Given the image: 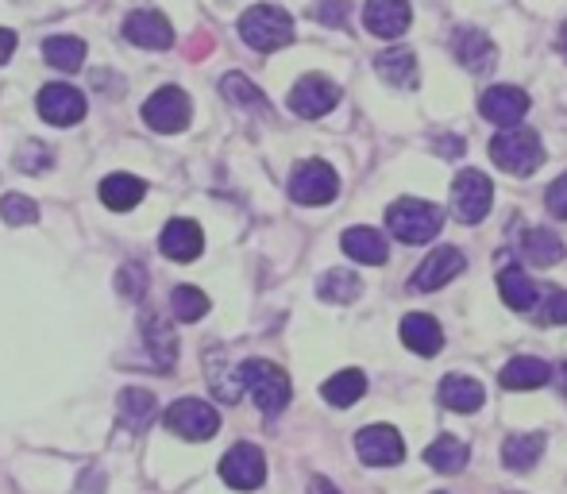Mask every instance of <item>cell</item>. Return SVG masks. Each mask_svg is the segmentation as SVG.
Returning a JSON list of instances; mask_svg holds the SVG:
<instances>
[{
	"label": "cell",
	"mask_w": 567,
	"mask_h": 494,
	"mask_svg": "<svg viewBox=\"0 0 567 494\" xmlns=\"http://www.w3.org/2000/svg\"><path fill=\"white\" fill-rule=\"evenodd\" d=\"M386 225L402 244H429L441 236L444 213L436 205L421 202V197H402L386 209Z\"/></svg>",
	"instance_id": "cell-1"
},
{
	"label": "cell",
	"mask_w": 567,
	"mask_h": 494,
	"mask_svg": "<svg viewBox=\"0 0 567 494\" xmlns=\"http://www.w3.org/2000/svg\"><path fill=\"white\" fill-rule=\"evenodd\" d=\"M189 97L178 90V85H166V90H158L155 97L143 105V121H147L151 132H163V135H174L182 132V127L189 124Z\"/></svg>",
	"instance_id": "cell-8"
},
{
	"label": "cell",
	"mask_w": 567,
	"mask_h": 494,
	"mask_svg": "<svg viewBox=\"0 0 567 494\" xmlns=\"http://www.w3.org/2000/svg\"><path fill=\"white\" fill-rule=\"evenodd\" d=\"M540 452H545V433H514L502 444V464L509 472H529L540 460Z\"/></svg>",
	"instance_id": "cell-26"
},
{
	"label": "cell",
	"mask_w": 567,
	"mask_h": 494,
	"mask_svg": "<svg viewBox=\"0 0 567 494\" xmlns=\"http://www.w3.org/2000/svg\"><path fill=\"white\" fill-rule=\"evenodd\" d=\"M43 54H47V62H51V66L66 70V74H74V70L85 66V43H82V39H74V35H54V39H47Z\"/></svg>",
	"instance_id": "cell-31"
},
{
	"label": "cell",
	"mask_w": 567,
	"mask_h": 494,
	"mask_svg": "<svg viewBox=\"0 0 567 494\" xmlns=\"http://www.w3.org/2000/svg\"><path fill=\"white\" fill-rule=\"evenodd\" d=\"M467 460H471V449L460 441V436H449V433L425 449V464L433 467V472H444V475L463 472V464H467Z\"/></svg>",
	"instance_id": "cell-29"
},
{
	"label": "cell",
	"mask_w": 567,
	"mask_h": 494,
	"mask_svg": "<svg viewBox=\"0 0 567 494\" xmlns=\"http://www.w3.org/2000/svg\"><path fill=\"white\" fill-rule=\"evenodd\" d=\"M337 105H340V90L321 74H306L290 93V109L301 121H317V116L332 113Z\"/></svg>",
	"instance_id": "cell-11"
},
{
	"label": "cell",
	"mask_w": 567,
	"mask_h": 494,
	"mask_svg": "<svg viewBox=\"0 0 567 494\" xmlns=\"http://www.w3.org/2000/svg\"><path fill=\"white\" fill-rule=\"evenodd\" d=\"M374 70H379L382 82H390L394 90H417V59L413 51H386L374 59Z\"/></svg>",
	"instance_id": "cell-23"
},
{
	"label": "cell",
	"mask_w": 567,
	"mask_h": 494,
	"mask_svg": "<svg viewBox=\"0 0 567 494\" xmlns=\"http://www.w3.org/2000/svg\"><path fill=\"white\" fill-rule=\"evenodd\" d=\"M309 494H340V491L332 487L329 480H313V483H309Z\"/></svg>",
	"instance_id": "cell-43"
},
{
	"label": "cell",
	"mask_w": 567,
	"mask_h": 494,
	"mask_svg": "<svg viewBox=\"0 0 567 494\" xmlns=\"http://www.w3.org/2000/svg\"><path fill=\"white\" fill-rule=\"evenodd\" d=\"M124 39L135 47H147V51H166V47H174V28L163 12L140 8L124 20Z\"/></svg>",
	"instance_id": "cell-12"
},
{
	"label": "cell",
	"mask_w": 567,
	"mask_h": 494,
	"mask_svg": "<svg viewBox=\"0 0 567 494\" xmlns=\"http://www.w3.org/2000/svg\"><path fill=\"white\" fill-rule=\"evenodd\" d=\"M410 20H413L410 0H367V8H363L367 31H371V35H379V39L405 35Z\"/></svg>",
	"instance_id": "cell-14"
},
{
	"label": "cell",
	"mask_w": 567,
	"mask_h": 494,
	"mask_svg": "<svg viewBox=\"0 0 567 494\" xmlns=\"http://www.w3.org/2000/svg\"><path fill=\"white\" fill-rule=\"evenodd\" d=\"M313 16L321 23H329V28H340V23H348L351 4H348V0H321V4L313 8Z\"/></svg>",
	"instance_id": "cell-39"
},
{
	"label": "cell",
	"mask_w": 567,
	"mask_h": 494,
	"mask_svg": "<svg viewBox=\"0 0 567 494\" xmlns=\"http://www.w3.org/2000/svg\"><path fill=\"white\" fill-rule=\"evenodd\" d=\"M239 35H244L247 47L267 54V51H278V47L290 43L293 20H290V12H282V8H275V4H255L239 16Z\"/></svg>",
	"instance_id": "cell-4"
},
{
	"label": "cell",
	"mask_w": 567,
	"mask_h": 494,
	"mask_svg": "<svg viewBox=\"0 0 567 494\" xmlns=\"http://www.w3.org/2000/svg\"><path fill=\"white\" fill-rule=\"evenodd\" d=\"M239 379H244V390L255 398V405H259L267 418H275V413H282L286 405H290V374L278 368V363L247 360L244 368H239Z\"/></svg>",
	"instance_id": "cell-3"
},
{
	"label": "cell",
	"mask_w": 567,
	"mask_h": 494,
	"mask_svg": "<svg viewBox=\"0 0 567 494\" xmlns=\"http://www.w3.org/2000/svg\"><path fill=\"white\" fill-rule=\"evenodd\" d=\"M494 205V186L483 171H463L452 182V209L463 225H478Z\"/></svg>",
	"instance_id": "cell-6"
},
{
	"label": "cell",
	"mask_w": 567,
	"mask_h": 494,
	"mask_svg": "<svg viewBox=\"0 0 567 494\" xmlns=\"http://www.w3.org/2000/svg\"><path fill=\"white\" fill-rule=\"evenodd\" d=\"M402 340H405V348H413L417 356H436L444 348L441 325H436L429 313H410V317H405V321H402Z\"/></svg>",
	"instance_id": "cell-21"
},
{
	"label": "cell",
	"mask_w": 567,
	"mask_h": 494,
	"mask_svg": "<svg viewBox=\"0 0 567 494\" xmlns=\"http://www.w3.org/2000/svg\"><path fill=\"white\" fill-rule=\"evenodd\" d=\"M143 194H147V186H143L135 174H109V178L101 182V202L116 213L135 209V205L143 202Z\"/></svg>",
	"instance_id": "cell-25"
},
{
	"label": "cell",
	"mask_w": 567,
	"mask_h": 494,
	"mask_svg": "<svg viewBox=\"0 0 567 494\" xmlns=\"http://www.w3.org/2000/svg\"><path fill=\"white\" fill-rule=\"evenodd\" d=\"M545 205H548V213H553V217L567 220V174H560V178H556L553 186H548Z\"/></svg>",
	"instance_id": "cell-40"
},
{
	"label": "cell",
	"mask_w": 567,
	"mask_h": 494,
	"mask_svg": "<svg viewBox=\"0 0 567 494\" xmlns=\"http://www.w3.org/2000/svg\"><path fill=\"white\" fill-rule=\"evenodd\" d=\"M491 158L506 174L525 178V174H533L545 163V143H540V135L529 132V127H506V132H498L491 140Z\"/></svg>",
	"instance_id": "cell-2"
},
{
	"label": "cell",
	"mask_w": 567,
	"mask_h": 494,
	"mask_svg": "<svg viewBox=\"0 0 567 494\" xmlns=\"http://www.w3.org/2000/svg\"><path fill=\"white\" fill-rule=\"evenodd\" d=\"M478 113L491 124L514 127L529 113V93L517 90V85H494V90H486L483 97H478Z\"/></svg>",
	"instance_id": "cell-13"
},
{
	"label": "cell",
	"mask_w": 567,
	"mask_h": 494,
	"mask_svg": "<svg viewBox=\"0 0 567 494\" xmlns=\"http://www.w3.org/2000/svg\"><path fill=\"white\" fill-rule=\"evenodd\" d=\"M140 325H143V337H147V352H151V360H155V368L166 374V371L174 368V360H178V340H174L171 325L158 321V317L151 313V309H143Z\"/></svg>",
	"instance_id": "cell-20"
},
{
	"label": "cell",
	"mask_w": 567,
	"mask_h": 494,
	"mask_svg": "<svg viewBox=\"0 0 567 494\" xmlns=\"http://www.w3.org/2000/svg\"><path fill=\"white\" fill-rule=\"evenodd\" d=\"M0 217H4L8 225H35L39 205L31 202V197H23V194H8L4 202H0Z\"/></svg>",
	"instance_id": "cell-36"
},
{
	"label": "cell",
	"mask_w": 567,
	"mask_h": 494,
	"mask_svg": "<svg viewBox=\"0 0 567 494\" xmlns=\"http://www.w3.org/2000/svg\"><path fill=\"white\" fill-rule=\"evenodd\" d=\"M324 402H332V405H355L359 398L367 394V379H363V371H340V374H332L329 382H324Z\"/></svg>",
	"instance_id": "cell-32"
},
{
	"label": "cell",
	"mask_w": 567,
	"mask_h": 494,
	"mask_svg": "<svg viewBox=\"0 0 567 494\" xmlns=\"http://www.w3.org/2000/svg\"><path fill=\"white\" fill-rule=\"evenodd\" d=\"M220 93L231 101V105L239 109H267V101H262V93L255 90L251 82H247L244 74H228L225 82H220Z\"/></svg>",
	"instance_id": "cell-35"
},
{
	"label": "cell",
	"mask_w": 567,
	"mask_h": 494,
	"mask_svg": "<svg viewBox=\"0 0 567 494\" xmlns=\"http://www.w3.org/2000/svg\"><path fill=\"white\" fill-rule=\"evenodd\" d=\"M158 247H163L166 259L189 263V259H197V255H202L205 236H202V228H197L194 220L178 217V220H171V225L163 228V236H158Z\"/></svg>",
	"instance_id": "cell-18"
},
{
	"label": "cell",
	"mask_w": 567,
	"mask_h": 494,
	"mask_svg": "<svg viewBox=\"0 0 567 494\" xmlns=\"http://www.w3.org/2000/svg\"><path fill=\"white\" fill-rule=\"evenodd\" d=\"M522 251L533 267H556V263L564 259V240L553 233V228H533V233H525Z\"/></svg>",
	"instance_id": "cell-30"
},
{
	"label": "cell",
	"mask_w": 567,
	"mask_h": 494,
	"mask_svg": "<svg viewBox=\"0 0 567 494\" xmlns=\"http://www.w3.org/2000/svg\"><path fill=\"white\" fill-rule=\"evenodd\" d=\"M163 421L182 441H213L220 429V413L213 410L209 402H202V398H182V402H174Z\"/></svg>",
	"instance_id": "cell-5"
},
{
	"label": "cell",
	"mask_w": 567,
	"mask_h": 494,
	"mask_svg": "<svg viewBox=\"0 0 567 494\" xmlns=\"http://www.w3.org/2000/svg\"><path fill=\"white\" fill-rule=\"evenodd\" d=\"M39 116L59 127H70L85 116V97L74 85H47V90L39 93Z\"/></svg>",
	"instance_id": "cell-15"
},
{
	"label": "cell",
	"mask_w": 567,
	"mask_h": 494,
	"mask_svg": "<svg viewBox=\"0 0 567 494\" xmlns=\"http://www.w3.org/2000/svg\"><path fill=\"white\" fill-rule=\"evenodd\" d=\"M12 51H16V35H12V31L0 28V66H4V62L12 59Z\"/></svg>",
	"instance_id": "cell-42"
},
{
	"label": "cell",
	"mask_w": 567,
	"mask_h": 494,
	"mask_svg": "<svg viewBox=\"0 0 567 494\" xmlns=\"http://www.w3.org/2000/svg\"><path fill=\"white\" fill-rule=\"evenodd\" d=\"M337 194H340L337 171H332L329 163H321V158H309V163H301L298 171H293L290 197L298 205H329Z\"/></svg>",
	"instance_id": "cell-7"
},
{
	"label": "cell",
	"mask_w": 567,
	"mask_h": 494,
	"mask_svg": "<svg viewBox=\"0 0 567 494\" xmlns=\"http://www.w3.org/2000/svg\"><path fill=\"white\" fill-rule=\"evenodd\" d=\"M355 452H359V460L371 467H394V464H402L405 444L394 425H367V429H359V436H355Z\"/></svg>",
	"instance_id": "cell-9"
},
{
	"label": "cell",
	"mask_w": 567,
	"mask_h": 494,
	"mask_svg": "<svg viewBox=\"0 0 567 494\" xmlns=\"http://www.w3.org/2000/svg\"><path fill=\"white\" fill-rule=\"evenodd\" d=\"M545 325H567V294H553L545 301V313H540Z\"/></svg>",
	"instance_id": "cell-41"
},
{
	"label": "cell",
	"mask_w": 567,
	"mask_h": 494,
	"mask_svg": "<svg viewBox=\"0 0 567 494\" xmlns=\"http://www.w3.org/2000/svg\"><path fill=\"white\" fill-rule=\"evenodd\" d=\"M116 286H120V294H124V298H135V301H140L143 294H147V270L135 267V263H132V267L120 270Z\"/></svg>",
	"instance_id": "cell-38"
},
{
	"label": "cell",
	"mask_w": 567,
	"mask_h": 494,
	"mask_svg": "<svg viewBox=\"0 0 567 494\" xmlns=\"http://www.w3.org/2000/svg\"><path fill=\"white\" fill-rule=\"evenodd\" d=\"M359 290H363V282H359V275H351V270H329V275L317 282L321 301H332V306H348V301H355Z\"/></svg>",
	"instance_id": "cell-33"
},
{
	"label": "cell",
	"mask_w": 567,
	"mask_h": 494,
	"mask_svg": "<svg viewBox=\"0 0 567 494\" xmlns=\"http://www.w3.org/2000/svg\"><path fill=\"white\" fill-rule=\"evenodd\" d=\"M467 267V259H463V251L460 247H436L433 255H429L425 263L417 267V275H413V286L417 290H441L444 282H452L460 270Z\"/></svg>",
	"instance_id": "cell-16"
},
{
	"label": "cell",
	"mask_w": 567,
	"mask_h": 494,
	"mask_svg": "<svg viewBox=\"0 0 567 494\" xmlns=\"http://www.w3.org/2000/svg\"><path fill=\"white\" fill-rule=\"evenodd\" d=\"M498 290H502V301H506L509 309H517V313H529L533 306H537V282H533L529 275H525L522 267H506L498 275Z\"/></svg>",
	"instance_id": "cell-27"
},
{
	"label": "cell",
	"mask_w": 567,
	"mask_h": 494,
	"mask_svg": "<svg viewBox=\"0 0 567 494\" xmlns=\"http://www.w3.org/2000/svg\"><path fill=\"white\" fill-rule=\"evenodd\" d=\"M51 163H54L51 147H47V143H39V140H28V143L20 147V155H16V166H20V171H28V174L47 171Z\"/></svg>",
	"instance_id": "cell-37"
},
{
	"label": "cell",
	"mask_w": 567,
	"mask_h": 494,
	"mask_svg": "<svg viewBox=\"0 0 567 494\" xmlns=\"http://www.w3.org/2000/svg\"><path fill=\"white\" fill-rule=\"evenodd\" d=\"M220 480L236 491H255L267 480V456L255 444H236L228 449V456L220 460Z\"/></svg>",
	"instance_id": "cell-10"
},
{
	"label": "cell",
	"mask_w": 567,
	"mask_h": 494,
	"mask_svg": "<svg viewBox=\"0 0 567 494\" xmlns=\"http://www.w3.org/2000/svg\"><path fill=\"white\" fill-rule=\"evenodd\" d=\"M441 405H449L452 413H475L483 405V387L467 374H449L441 382Z\"/></svg>",
	"instance_id": "cell-28"
},
{
	"label": "cell",
	"mask_w": 567,
	"mask_h": 494,
	"mask_svg": "<svg viewBox=\"0 0 567 494\" xmlns=\"http://www.w3.org/2000/svg\"><path fill=\"white\" fill-rule=\"evenodd\" d=\"M502 387L506 390H533V387H545L553 382V368L545 360H533V356H517L502 368Z\"/></svg>",
	"instance_id": "cell-22"
},
{
	"label": "cell",
	"mask_w": 567,
	"mask_h": 494,
	"mask_svg": "<svg viewBox=\"0 0 567 494\" xmlns=\"http://www.w3.org/2000/svg\"><path fill=\"white\" fill-rule=\"evenodd\" d=\"M343 251H348L355 263L382 267L386 255H390V247H386V240H382V233H374V228H348V233H343Z\"/></svg>",
	"instance_id": "cell-24"
},
{
	"label": "cell",
	"mask_w": 567,
	"mask_h": 494,
	"mask_svg": "<svg viewBox=\"0 0 567 494\" xmlns=\"http://www.w3.org/2000/svg\"><path fill=\"white\" fill-rule=\"evenodd\" d=\"M116 413H120V425H124L127 433H143V429H147L151 421H155V413H158L155 394H151V390H140V387L120 390Z\"/></svg>",
	"instance_id": "cell-19"
},
{
	"label": "cell",
	"mask_w": 567,
	"mask_h": 494,
	"mask_svg": "<svg viewBox=\"0 0 567 494\" xmlns=\"http://www.w3.org/2000/svg\"><path fill=\"white\" fill-rule=\"evenodd\" d=\"M171 306H174V317H178V321H202V317L209 313V298H205L197 286H174Z\"/></svg>",
	"instance_id": "cell-34"
},
{
	"label": "cell",
	"mask_w": 567,
	"mask_h": 494,
	"mask_svg": "<svg viewBox=\"0 0 567 494\" xmlns=\"http://www.w3.org/2000/svg\"><path fill=\"white\" fill-rule=\"evenodd\" d=\"M556 382H560V394L567 398V360L560 363V368H556Z\"/></svg>",
	"instance_id": "cell-44"
},
{
	"label": "cell",
	"mask_w": 567,
	"mask_h": 494,
	"mask_svg": "<svg viewBox=\"0 0 567 494\" xmlns=\"http://www.w3.org/2000/svg\"><path fill=\"white\" fill-rule=\"evenodd\" d=\"M455 59L471 70V74H491L494 62H498V47L491 43V35L478 28H467L455 35Z\"/></svg>",
	"instance_id": "cell-17"
},
{
	"label": "cell",
	"mask_w": 567,
	"mask_h": 494,
	"mask_svg": "<svg viewBox=\"0 0 567 494\" xmlns=\"http://www.w3.org/2000/svg\"><path fill=\"white\" fill-rule=\"evenodd\" d=\"M556 51H560L564 59H567V23H564V28H560V39H556Z\"/></svg>",
	"instance_id": "cell-45"
}]
</instances>
